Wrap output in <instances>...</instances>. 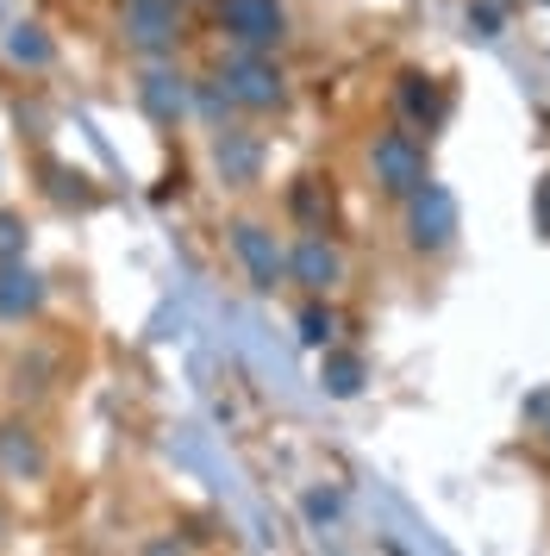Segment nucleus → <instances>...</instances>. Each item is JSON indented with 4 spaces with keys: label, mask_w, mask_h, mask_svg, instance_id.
Listing matches in <instances>:
<instances>
[{
    "label": "nucleus",
    "mask_w": 550,
    "mask_h": 556,
    "mask_svg": "<svg viewBox=\"0 0 550 556\" xmlns=\"http://www.w3.org/2000/svg\"><path fill=\"white\" fill-rule=\"evenodd\" d=\"M470 31L475 38H500V0H470Z\"/></svg>",
    "instance_id": "a211bd4d"
},
{
    "label": "nucleus",
    "mask_w": 550,
    "mask_h": 556,
    "mask_svg": "<svg viewBox=\"0 0 550 556\" xmlns=\"http://www.w3.org/2000/svg\"><path fill=\"white\" fill-rule=\"evenodd\" d=\"M150 556H182V551H175V544H157V551H150Z\"/></svg>",
    "instance_id": "412c9836"
},
{
    "label": "nucleus",
    "mask_w": 550,
    "mask_h": 556,
    "mask_svg": "<svg viewBox=\"0 0 550 556\" xmlns=\"http://www.w3.org/2000/svg\"><path fill=\"white\" fill-rule=\"evenodd\" d=\"M0 469H13V476H38V469H45V444H38L25 426H0Z\"/></svg>",
    "instance_id": "f8f14e48"
},
{
    "label": "nucleus",
    "mask_w": 550,
    "mask_h": 556,
    "mask_svg": "<svg viewBox=\"0 0 550 556\" xmlns=\"http://www.w3.org/2000/svg\"><path fill=\"white\" fill-rule=\"evenodd\" d=\"M45 306V281L25 263H0V319H25Z\"/></svg>",
    "instance_id": "9d476101"
},
{
    "label": "nucleus",
    "mask_w": 550,
    "mask_h": 556,
    "mask_svg": "<svg viewBox=\"0 0 550 556\" xmlns=\"http://www.w3.org/2000/svg\"><path fill=\"white\" fill-rule=\"evenodd\" d=\"M0 263H25V226L7 206H0Z\"/></svg>",
    "instance_id": "f3484780"
},
{
    "label": "nucleus",
    "mask_w": 550,
    "mask_h": 556,
    "mask_svg": "<svg viewBox=\"0 0 550 556\" xmlns=\"http://www.w3.org/2000/svg\"><path fill=\"white\" fill-rule=\"evenodd\" d=\"M288 213H295L307 231H325V219H332V188H325L320 176H300L295 188H288Z\"/></svg>",
    "instance_id": "9b49d317"
},
{
    "label": "nucleus",
    "mask_w": 550,
    "mask_h": 556,
    "mask_svg": "<svg viewBox=\"0 0 550 556\" xmlns=\"http://www.w3.org/2000/svg\"><path fill=\"white\" fill-rule=\"evenodd\" d=\"M220 88L232 106H245V113H275V106L288 101V88H282V70H275L263 51H238L232 63L220 70Z\"/></svg>",
    "instance_id": "f03ea898"
},
{
    "label": "nucleus",
    "mask_w": 550,
    "mask_h": 556,
    "mask_svg": "<svg viewBox=\"0 0 550 556\" xmlns=\"http://www.w3.org/2000/svg\"><path fill=\"white\" fill-rule=\"evenodd\" d=\"M538 226H545V238H550V181L538 188Z\"/></svg>",
    "instance_id": "aec40b11"
},
{
    "label": "nucleus",
    "mask_w": 550,
    "mask_h": 556,
    "mask_svg": "<svg viewBox=\"0 0 550 556\" xmlns=\"http://www.w3.org/2000/svg\"><path fill=\"white\" fill-rule=\"evenodd\" d=\"M407 244L425 256H438L457 244V194L438 188V181H425L420 194L407 201Z\"/></svg>",
    "instance_id": "20e7f679"
},
{
    "label": "nucleus",
    "mask_w": 550,
    "mask_h": 556,
    "mask_svg": "<svg viewBox=\"0 0 550 556\" xmlns=\"http://www.w3.org/2000/svg\"><path fill=\"white\" fill-rule=\"evenodd\" d=\"M232 251H238V263H245V276H250V288H282L288 281V251L275 244V231L270 226H257V219H238L232 226Z\"/></svg>",
    "instance_id": "39448f33"
},
{
    "label": "nucleus",
    "mask_w": 550,
    "mask_h": 556,
    "mask_svg": "<svg viewBox=\"0 0 550 556\" xmlns=\"http://www.w3.org/2000/svg\"><path fill=\"white\" fill-rule=\"evenodd\" d=\"M7 56L25 63V70H45V63H50V38L38 26H13V31H7Z\"/></svg>",
    "instance_id": "dca6fc26"
},
{
    "label": "nucleus",
    "mask_w": 550,
    "mask_h": 556,
    "mask_svg": "<svg viewBox=\"0 0 550 556\" xmlns=\"http://www.w3.org/2000/svg\"><path fill=\"white\" fill-rule=\"evenodd\" d=\"M370 169H375V181H382V194H395V201H413L425 181H432V169H425V144L413 138V126L375 131Z\"/></svg>",
    "instance_id": "f257e3e1"
},
{
    "label": "nucleus",
    "mask_w": 550,
    "mask_h": 556,
    "mask_svg": "<svg viewBox=\"0 0 550 556\" xmlns=\"http://www.w3.org/2000/svg\"><path fill=\"white\" fill-rule=\"evenodd\" d=\"M400 113H407V119H413L420 131H432V126H438V119L450 113V101H445V88H438L432 76L407 70V76H400Z\"/></svg>",
    "instance_id": "1a4fd4ad"
},
{
    "label": "nucleus",
    "mask_w": 550,
    "mask_h": 556,
    "mask_svg": "<svg viewBox=\"0 0 550 556\" xmlns=\"http://www.w3.org/2000/svg\"><path fill=\"white\" fill-rule=\"evenodd\" d=\"M538 7H550V0H538Z\"/></svg>",
    "instance_id": "4be33fe9"
},
{
    "label": "nucleus",
    "mask_w": 550,
    "mask_h": 556,
    "mask_svg": "<svg viewBox=\"0 0 550 556\" xmlns=\"http://www.w3.org/2000/svg\"><path fill=\"white\" fill-rule=\"evenodd\" d=\"M138 101H145L157 119H175V113H182V76H170V70H150V76L138 81Z\"/></svg>",
    "instance_id": "4468645a"
},
{
    "label": "nucleus",
    "mask_w": 550,
    "mask_h": 556,
    "mask_svg": "<svg viewBox=\"0 0 550 556\" xmlns=\"http://www.w3.org/2000/svg\"><path fill=\"white\" fill-rule=\"evenodd\" d=\"M125 38L138 51H170L175 38H182L175 0H125Z\"/></svg>",
    "instance_id": "0eeeda50"
},
{
    "label": "nucleus",
    "mask_w": 550,
    "mask_h": 556,
    "mask_svg": "<svg viewBox=\"0 0 550 556\" xmlns=\"http://www.w3.org/2000/svg\"><path fill=\"white\" fill-rule=\"evenodd\" d=\"M220 26L238 51L270 56L288 38V13H282V0H220Z\"/></svg>",
    "instance_id": "7ed1b4c3"
},
{
    "label": "nucleus",
    "mask_w": 550,
    "mask_h": 556,
    "mask_svg": "<svg viewBox=\"0 0 550 556\" xmlns=\"http://www.w3.org/2000/svg\"><path fill=\"white\" fill-rule=\"evenodd\" d=\"M338 513H345V501H338V494H325V488H313V494H307V519H313V526H332Z\"/></svg>",
    "instance_id": "6ab92c4d"
},
{
    "label": "nucleus",
    "mask_w": 550,
    "mask_h": 556,
    "mask_svg": "<svg viewBox=\"0 0 550 556\" xmlns=\"http://www.w3.org/2000/svg\"><path fill=\"white\" fill-rule=\"evenodd\" d=\"M213 163H220V176L232 181V188H245V181H257V169H263V138H257V131H220Z\"/></svg>",
    "instance_id": "6e6552de"
},
{
    "label": "nucleus",
    "mask_w": 550,
    "mask_h": 556,
    "mask_svg": "<svg viewBox=\"0 0 550 556\" xmlns=\"http://www.w3.org/2000/svg\"><path fill=\"white\" fill-rule=\"evenodd\" d=\"M300 344H313V351H332V344H338V313H332L320 294L300 306Z\"/></svg>",
    "instance_id": "2eb2a0df"
},
{
    "label": "nucleus",
    "mask_w": 550,
    "mask_h": 556,
    "mask_svg": "<svg viewBox=\"0 0 550 556\" xmlns=\"http://www.w3.org/2000/svg\"><path fill=\"white\" fill-rule=\"evenodd\" d=\"M288 281H300L307 294H332V288L345 281V256L332 251V238L307 231L295 251H288Z\"/></svg>",
    "instance_id": "423d86ee"
},
{
    "label": "nucleus",
    "mask_w": 550,
    "mask_h": 556,
    "mask_svg": "<svg viewBox=\"0 0 550 556\" xmlns=\"http://www.w3.org/2000/svg\"><path fill=\"white\" fill-rule=\"evenodd\" d=\"M320 381H325V394H338V401H350L357 388H363V356L357 351H325V363H320Z\"/></svg>",
    "instance_id": "ddd939ff"
}]
</instances>
